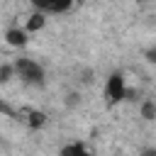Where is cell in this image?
Here are the masks:
<instances>
[{"instance_id":"cell-1","label":"cell","mask_w":156,"mask_h":156,"mask_svg":"<svg viewBox=\"0 0 156 156\" xmlns=\"http://www.w3.org/2000/svg\"><path fill=\"white\" fill-rule=\"evenodd\" d=\"M12 63H15V76L20 78V83H24L29 88H44L46 85V71H44V66L39 61L20 56Z\"/></svg>"},{"instance_id":"cell-2","label":"cell","mask_w":156,"mask_h":156,"mask_svg":"<svg viewBox=\"0 0 156 156\" xmlns=\"http://www.w3.org/2000/svg\"><path fill=\"white\" fill-rule=\"evenodd\" d=\"M127 93H129V88H127V78H124V73H122V71H112V73L107 76V80H105V90H102V95H105V105H107V107H115V105L124 102V100H127Z\"/></svg>"},{"instance_id":"cell-3","label":"cell","mask_w":156,"mask_h":156,"mask_svg":"<svg viewBox=\"0 0 156 156\" xmlns=\"http://www.w3.org/2000/svg\"><path fill=\"white\" fill-rule=\"evenodd\" d=\"M17 119L24 122V127L32 129V132H39V129H44L49 124V115L44 110H37V107H20L17 110Z\"/></svg>"},{"instance_id":"cell-4","label":"cell","mask_w":156,"mask_h":156,"mask_svg":"<svg viewBox=\"0 0 156 156\" xmlns=\"http://www.w3.org/2000/svg\"><path fill=\"white\" fill-rule=\"evenodd\" d=\"M29 41V32L24 27H7L5 29V44L10 49H22Z\"/></svg>"},{"instance_id":"cell-5","label":"cell","mask_w":156,"mask_h":156,"mask_svg":"<svg viewBox=\"0 0 156 156\" xmlns=\"http://www.w3.org/2000/svg\"><path fill=\"white\" fill-rule=\"evenodd\" d=\"M46 12H39V10H32V15L27 17V22H24V29L29 32V34H34V32H41L44 27H46Z\"/></svg>"},{"instance_id":"cell-6","label":"cell","mask_w":156,"mask_h":156,"mask_svg":"<svg viewBox=\"0 0 156 156\" xmlns=\"http://www.w3.org/2000/svg\"><path fill=\"white\" fill-rule=\"evenodd\" d=\"M83 0H51L49 5V15H68L76 5H80Z\"/></svg>"},{"instance_id":"cell-7","label":"cell","mask_w":156,"mask_h":156,"mask_svg":"<svg viewBox=\"0 0 156 156\" xmlns=\"http://www.w3.org/2000/svg\"><path fill=\"white\" fill-rule=\"evenodd\" d=\"M61 156H78V154H90V149L83 144V141H71V144H63L58 149Z\"/></svg>"},{"instance_id":"cell-8","label":"cell","mask_w":156,"mask_h":156,"mask_svg":"<svg viewBox=\"0 0 156 156\" xmlns=\"http://www.w3.org/2000/svg\"><path fill=\"white\" fill-rule=\"evenodd\" d=\"M139 115L146 122H156V100H141L139 102Z\"/></svg>"},{"instance_id":"cell-9","label":"cell","mask_w":156,"mask_h":156,"mask_svg":"<svg viewBox=\"0 0 156 156\" xmlns=\"http://www.w3.org/2000/svg\"><path fill=\"white\" fill-rule=\"evenodd\" d=\"M12 78H17V76H15V63H2V66H0V85L10 83Z\"/></svg>"},{"instance_id":"cell-10","label":"cell","mask_w":156,"mask_h":156,"mask_svg":"<svg viewBox=\"0 0 156 156\" xmlns=\"http://www.w3.org/2000/svg\"><path fill=\"white\" fill-rule=\"evenodd\" d=\"M29 5H32V10H39V12H46V15H49L51 0H29Z\"/></svg>"},{"instance_id":"cell-11","label":"cell","mask_w":156,"mask_h":156,"mask_svg":"<svg viewBox=\"0 0 156 156\" xmlns=\"http://www.w3.org/2000/svg\"><path fill=\"white\" fill-rule=\"evenodd\" d=\"M76 105H80V95H78L76 90H71V93L66 95V107H76Z\"/></svg>"},{"instance_id":"cell-12","label":"cell","mask_w":156,"mask_h":156,"mask_svg":"<svg viewBox=\"0 0 156 156\" xmlns=\"http://www.w3.org/2000/svg\"><path fill=\"white\" fill-rule=\"evenodd\" d=\"M144 58H146L149 63H154V66H156V44H154V46H146V49H144Z\"/></svg>"},{"instance_id":"cell-13","label":"cell","mask_w":156,"mask_h":156,"mask_svg":"<svg viewBox=\"0 0 156 156\" xmlns=\"http://www.w3.org/2000/svg\"><path fill=\"white\" fill-rule=\"evenodd\" d=\"M0 112H2V115H7V117H15V119H17V110H15V107H10V105H7V102H2V100H0Z\"/></svg>"},{"instance_id":"cell-14","label":"cell","mask_w":156,"mask_h":156,"mask_svg":"<svg viewBox=\"0 0 156 156\" xmlns=\"http://www.w3.org/2000/svg\"><path fill=\"white\" fill-rule=\"evenodd\" d=\"M139 154H141V156H156V146H151V149H141Z\"/></svg>"}]
</instances>
